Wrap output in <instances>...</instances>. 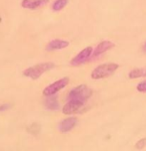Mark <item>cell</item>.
Here are the masks:
<instances>
[{"mask_svg": "<svg viewBox=\"0 0 146 151\" xmlns=\"http://www.w3.org/2000/svg\"><path fill=\"white\" fill-rule=\"evenodd\" d=\"M44 106L48 110H59L60 104H59V101H57L55 94L46 96V99H44Z\"/></svg>", "mask_w": 146, "mask_h": 151, "instance_id": "obj_11", "label": "cell"}, {"mask_svg": "<svg viewBox=\"0 0 146 151\" xmlns=\"http://www.w3.org/2000/svg\"><path fill=\"white\" fill-rule=\"evenodd\" d=\"M92 93L93 91L89 87H87L86 85H80L69 91L68 96H67V99L68 101L69 99H78L80 101L86 102L87 99H90Z\"/></svg>", "mask_w": 146, "mask_h": 151, "instance_id": "obj_3", "label": "cell"}, {"mask_svg": "<svg viewBox=\"0 0 146 151\" xmlns=\"http://www.w3.org/2000/svg\"><path fill=\"white\" fill-rule=\"evenodd\" d=\"M77 124V118L74 116L65 118L59 123L58 125V129L60 132H63V133H66V132H69L70 130H72L73 128L76 126Z\"/></svg>", "mask_w": 146, "mask_h": 151, "instance_id": "obj_8", "label": "cell"}, {"mask_svg": "<svg viewBox=\"0 0 146 151\" xmlns=\"http://www.w3.org/2000/svg\"><path fill=\"white\" fill-rule=\"evenodd\" d=\"M69 83V78H62V79L56 81V82L52 83L51 85L47 86L46 88L43 90V96H53L56 94L59 91L63 90L64 88L67 87V85Z\"/></svg>", "mask_w": 146, "mask_h": 151, "instance_id": "obj_4", "label": "cell"}, {"mask_svg": "<svg viewBox=\"0 0 146 151\" xmlns=\"http://www.w3.org/2000/svg\"><path fill=\"white\" fill-rule=\"evenodd\" d=\"M136 88L139 93H146V80L140 82L138 85H137Z\"/></svg>", "mask_w": 146, "mask_h": 151, "instance_id": "obj_15", "label": "cell"}, {"mask_svg": "<svg viewBox=\"0 0 146 151\" xmlns=\"http://www.w3.org/2000/svg\"><path fill=\"white\" fill-rule=\"evenodd\" d=\"M129 79H139V78L146 77V69H134L129 72L128 74Z\"/></svg>", "mask_w": 146, "mask_h": 151, "instance_id": "obj_12", "label": "cell"}, {"mask_svg": "<svg viewBox=\"0 0 146 151\" xmlns=\"http://www.w3.org/2000/svg\"><path fill=\"white\" fill-rule=\"evenodd\" d=\"M69 46V42L65 41V40H60V39H55L50 41L47 44L46 50L47 51H55V50H61L65 49Z\"/></svg>", "mask_w": 146, "mask_h": 151, "instance_id": "obj_10", "label": "cell"}, {"mask_svg": "<svg viewBox=\"0 0 146 151\" xmlns=\"http://www.w3.org/2000/svg\"><path fill=\"white\" fill-rule=\"evenodd\" d=\"M115 44L112 43L111 41H102L100 42L97 47L95 48V50H93V53L91 55L90 59L91 60H94V59L98 58L101 55H103L105 52H107L108 50H111L112 48H114Z\"/></svg>", "mask_w": 146, "mask_h": 151, "instance_id": "obj_7", "label": "cell"}, {"mask_svg": "<svg viewBox=\"0 0 146 151\" xmlns=\"http://www.w3.org/2000/svg\"><path fill=\"white\" fill-rule=\"evenodd\" d=\"M9 109V104H3V106H0V111H2V110H6Z\"/></svg>", "mask_w": 146, "mask_h": 151, "instance_id": "obj_16", "label": "cell"}, {"mask_svg": "<svg viewBox=\"0 0 146 151\" xmlns=\"http://www.w3.org/2000/svg\"><path fill=\"white\" fill-rule=\"evenodd\" d=\"M49 0H23L21 2V6L26 9H37L39 7H42L46 5Z\"/></svg>", "mask_w": 146, "mask_h": 151, "instance_id": "obj_9", "label": "cell"}, {"mask_svg": "<svg viewBox=\"0 0 146 151\" xmlns=\"http://www.w3.org/2000/svg\"><path fill=\"white\" fill-rule=\"evenodd\" d=\"M119 68L117 64L115 63H105L102 65H99L96 67L91 73V79L92 80H101L106 79V78L112 76Z\"/></svg>", "mask_w": 146, "mask_h": 151, "instance_id": "obj_2", "label": "cell"}, {"mask_svg": "<svg viewBox=\"0 0 146 151\" xmlns=\"http://www.w3.org/2000/svg\"><path fill=\"white\" fill-rule=\"evenodd\" d=\"M85 102L80 101L78 99H69L67 104L62 109V112L66 115L74 114V113L79 112V110L84 106Z\"/></svg>", "mask_w": 146, "mask_h": 151, "instance_id": "obj_6", "label": "cell"}, {"mask_svg": "<svg viewBox=\"0 0 146 151\" xmlns=\"http://www.w3.org/2000/svg\"><path fill=\"white\" fill-rule=\"evenodd\" d=\"M55 68V64L52 62H46V63H40L37 64L35 66L29 67L26 70L23 71V76H25L27 78H30L32 80H37L39 79L41 76L50 70Z\"/></svg>", "mask_w": 146, "mask_h": 151, "instance_id": "obj_1", "label": "cell"}, {"mask_svg": "<svg viewBox=\"0 0 146 151\" xmlns=\"http://www.w3.org/2000/svg\"><path fill=\"white\" fill-rule=\"evenodd\" d=\"M92 53H93L92 47H86L72 59L71 62H70V64H71V66H73V67L80 66V65L86 63V62L90 59Z\"/></svg>", "mask_w": 146, "mask_h": 151, "instance_id": "obj_5", "label": "cell"}, {"mask_svg": "<svg viewBox=\"0 0 146 151\" xmlns=\"http://www.w3.org/2000/svg\"><path fill=\"white\" fill-rule=\"evenodd\" d=\"M144 147H146V138L140 139L139 141L135 144V149H137V150H141Z\"/></svg>", "mask_w": 146, "mask_h": 151, "instance_id": "obj_14", "label": "cell"}, {"mask_svg": "<svg viewBox=\"0 0 146 151\" xmlns=\"http://www.w3.org/2000/svg\"><path fill=\"white\" fill-rule=\"evenodd\" d=\"M143 49H144V51H145V52H146V43H145V44H144V47H143Z\"/></svg>", "mask_w": 146, "mask_h": 151, "instance_id": "obj_17", "label": "cell"}, {"mask_svg": "<svg viewBox=\"0 0 146 151\" xmlns=\"http://www.w3.org/2000/svg\"><path fill=\"white\" fill-rule=\"evenodd\" d=\"M68 4V0H55L52 4V10L55 12H58L63 9Z\"/></svg>", "mask_w": 146, "mask_h": 151, "instance_id": "obj_13", "label": "cell"}]
</instances>
